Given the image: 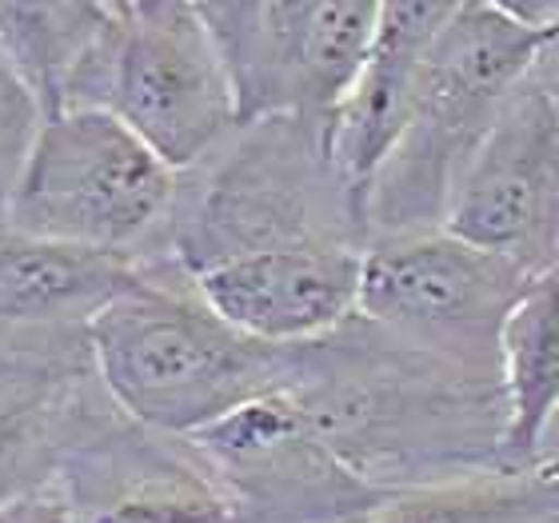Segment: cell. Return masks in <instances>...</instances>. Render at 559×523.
<instances>
[{"label": "cell", "mask_w": 559, "mask_h": 523, "mask_svg": "<svg viewBox=\"0 0 559 523\" xmlns=\"http://www.w3.org/2000/svg\"><path fill=\"white\" fill-rule=\"evenodd\" d=\"M280 395L356 476L392 496L503 472L500 380L408 348L360 316L288 348Z\"/></svg>", "instance_id": "cell-1"}, {"label": "cell", "mask_w": 559, "mask_h": 523, "mask_svg": "<svg viewBox=\"0 0 559 523\" xmlns=\"http://www.w3.org/2000/svg\"><path fill=\"white\" fill-rule=\"evenodd\" d=\"M304 245L368 248L364 197L340 176L320 120L233 129L188 173L148 260L197 280L233 260ZM140 260V264H148Z\"/></svg>", "instance_id": "cell-2"}, {"label": "cell", "mask_w": 559, "mask_h": 523, "mask_svg": "<svg viewBox=\"0 0 559 523\" xmlns=\"http://www.w3.org/2000/svg\"><path fill=\"white\" fill-rule=\"evenodd\" d=\"M556 28L520 21L508 0H455L428 48L408 124L364 192L368 245L443 228L455 185Z\"/></svg>", "instance_id": "cell-3"}, {"label": "cell", "mask_w": 559, "mask_h": 523, "mask_svg": "<svg viewBox=\"0 0 559 523\" xmlns=\"http://www.w3.org/2000/svg\"><path fill=\"white\" fill-rule=\"evenodd\" d=\"M93 372L112 404L156 436L188 440L284 388L288 348L240 336L176 268L144 264L136 288L88 324Z\"/></svg>", "instance_id": "cell-4"}, {"label": "cell", "mask_w": 559, "mask_h": 523, "mask_svg": "<svg viewBox=\"0 0 559 523\" xmlns=\"http://www.w3.org/2000/svg\"><path fill=\"white\" fill-rule=\"evenodd\" d=\"M176 173L108 112L40 120L4 228L148 260L173 212Z\"/></svg>", "instance_id": "cell-5"}, {"label": "cell", "mask_w": 559, "mask_h": 523, "mask_svg": "<svg viewBox=\"0 0 559 523\" xmlns=\"http://www.w3.org/2000/svg\"><path fill=\"white\" fill-rule=\"evenodd\" d=\"M224 76L236 129L336 112L376 33L380 0H197Z\"/></svg>", "instance_id": "cell-6"}, {"label": "cell", "mask_w": 559, "mask_h": 523, "mask_svg": "<svg viewBox=\"0 0 559 523\" xmlns=\"http://www.w3.org/2000/svg\"><path fill=\"white\" fill-rule=\"evenodd\" d=\"M532 280L452 233L372 240L360 260L356 316L408 348L500 380V336Z\"/></svg>", "instance_id": "cell-7"}, {"label": "cell", "mask_w": 559, "mask_h": 523, "mask_svg": "<svg viewBox=\"0 0 559 523\" xmlns=\"http://www.w3.org/2000/svg\"><path fill=\"white\" fill-rule=\"evenodd\" d=\"M96 112L188 173L236 129L233 88L197 0H117Z\"/></svg>", "instance_id": "cell-8"}, {"label": "cell", "mask_w": 559, "mask_h": 523, "mask_svg": "<svg viewBox=\"0 0 559 523\" xmlns=\"http://www.w3.org/2000/svg\"><path fill=\"white\" fill-rule=\"evenodd\" d=\"M236 523H360L392 500L340 460L288 395H260L188 436Z\"/></svg>", "instance_id": "cell-9"}, {"label": "cell", "mask_w": 559, "mask_h": 523, "mask_svg": "<svg viewBox=\"0 0 559 523\" xmlns=\"http://www.w3.org/2000/svg\"><path fill=\"white\" fill-rule=\"evenodd\" d=\"M443 233L520 268L527 280L559 272V108L527 76L455 185Z\"/></svg>", "instance_id": "cell-10"}, {"label": "cell", "mask_w": 559, "mask_h": 523, "mask_svg": "<svg viewBox=\"0 0 559 523\" xmlns=\"http://www.w3.org/2000/svg\"><path fill=\"white\" fill-rule=\"evenodd\" d=\"M48 491L72 523H236L197 448L140 428L112 400L60 455Z\"/></svg>", "instance_id": "cell-11"}, {"label": "cell", "mask_w": 559, "mask_h": 523, "mask_svg": "<svg viewBox=\"0 0 559 523\" xmlns=\"http://www.w3.org/2000/svg\"><path fill=\"white\" fill-rule=\"evenodd\" d=\"M105 404L88 332L0 336V508L52 488L60 455Z\"/></svg>", "instance_id": "cell-12"}, {"label": "cell", "mask_w": 559, "mask_h": 523, "mask_svg": "<svg viewBox=\"0 0 559 523\" xmlns=\"http://www.w3.org/2000/svg\"><path fill=\"white\" fill-rule=\"evenodd\" d=\"M360 248L304 245L233 260L192 280L200 300L240 336L296 348L336 332L360 300Z\"/></svg>", "instance_id": "cell-13"}, {"label": "cell", "mask_w": 559, "mask_h": 523, "mask_svg": "<svg viewBox=\"0 0 559 523\" xmlns=\"http://www.w3.org/2000/svg\"><path fill=\"white\" fill-rule=\"evenodd\" d=\"M455 0H392L380 4L376 33L360 72L336 112L328 117V152L340 176L356 192H368V180L384 164L412 117L419 72Z\"/></svg>", "instance_id": "cell-14"}, {"label": "cell", "mask_w": 559, "mask_h": 523, "mask_svg": "<svg viewBox=\"0 0 559 523\" xmlns=\"http://www.w3.org/2000/svg\"><path fill=\"white\" fill-rule=\"evenodd\" d=\"M136 257L0 228V336L88 332L93 316L136 288Z\"/></svg>", "instance_id": "cell-15"}, {"label": "cell", "mask_w": 559, "mask_h": 523, "mask_svg": "<svg viewBox=\"0 0 559 523\" xmlns=\"http://www.w3.org/2000/svg\"><path fill=\"white\" fill-rule=\"evenodd\" d=\"M117 0H60V4H4L0 52L33 93L40 117L96 108Z\"/></svg>", "instance_id": "cell-16"}, {"label": "cell", "mask_w": 559, "mask_h": 523, "mask_svg": "<svg viewBox=\"0 0 559 523\" xmlns=\"http://www.w3.org/2000/svg\"><path fill=\"white\" fill-rule=\"evenodd\" d=\"M500 384L508 404L500 464L532 472L544 464V436L559 412V272L532 280L503 320Z\"/></svg>", "instance_id": "cell-17"}, {"label": "cell", "mask_w": 559, "mask_h": 523, "mask_svg": "<svg viewBox=\"0 0 559 523\" xmlns=\"http://www.w3.org/2000/svg\"><path fill=\"white\" fill-rule=\"evenodd\" d=\"M360 523H559V476L532 467L400 491Z\"/></svg>", "instance_id": "cell-18"}, {"label": "cell", "mask_w": 559, "mask_h": 523, "mask_svg": "<svg viewBox=\"0 0 559 523\" xmlns=\"http://www.w3.org/2000/svg\"><path fill=\"white\" fill-rule=\"evenodd\" d=\"M40 108L24 81L12 72V64L0 52V228H4V212H9L12 188L21 180V168L28 161L36 129H40Z\"/></svg>", "instance_id": "cell-19"}, {"label": "cell", "mask_w": 559, "mask_h": 523, "mask_svg": "<svg viewBox=\"0 0 559 523\" xmlns=\"http://www.w3.org/2000/svg\"><path fill=\"white\" fill-rule=\"evenodd\" d=\"M0 523H72V520L52 491H40V496H28V500L0 508Z\"/></svg>", "instance_id": "cell-20"}, {"label": "cell", "mask_w": 559, "mask_h": 523, "mask_svg": "<svg viewBox=\"0 0 559 523\" xmlns=\"http://www.w3.org/2000/svg\"><path fill=\"white\" fill-rule=\"evenodd\" d=\"M532 76H536V81L544 84V93H548L551 100H556V108H559V28H556V36L548 40V48L539 52Z\"/></svg>", "instance_id": "cell-21"}, {"label": "cell", "mask_w": 559, "mask_h": 523, "mask_svg": "<svg viewBox=\"0 0 559 523\" xmlns=\"http://www.w3.org/2000/svg\"><path fill=\"white\" fill-rule=\"evenodd\" d=\"M539 467H544L548 476H559V455H551V460H544V464H539Z\"/></svg>", "instance_id": "cell-22"}]
</instances>
